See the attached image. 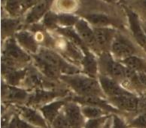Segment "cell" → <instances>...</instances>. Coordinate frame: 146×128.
<instances>
[{
	"instance_id": "6da1fadb",
	"label": "cell",
	"mask_w": 146,
	"mask_h": 128,
	"mask_svg": "<svg viewBox=\"0 0 146 128\" xmlns=\"http://www.w3.org/2000/svg\"><path fill=\"white\" fill-rule=\"evenodd\" d=\"M60 78L80 96L102 97L104 95L100 83H98L94 78L90 76L72 74V75H61Z\"/></svg>"
},
{
	"instance_id": "7a4b0ae2",
	"label": "cell",
	"mask_w": 146,
	"mask_h": 128,
	"mask_svg": "<svg viewBox=\"0 0 146 128\" xmlns=\"http://www.w3.org/2000/svg\"><path fill=\"white\" fill-rule=\"evenodd\" d=\"M38 55L42 59H44L46 62H48L51 66H53L60 74L63 73L64 75H72V74L78 73V71H79L76 67L66 62L64 58H62L58 53L51 50V49H40Z\"/></svg>"
},
{
	"instance_id": "3957f363",
	"label": "cell",
	"mask_w": 146,
	"mask_h": 128,
	"mask_svg": "<svg viewBox=\"0 0 146 128\" xmlns=\"http://www.w3.org/2000/svg\"><path fill=\"white\" fill-rule=\"evenodd\" d=\"M99 65L108 77L116 81H124L126 67L121 63L115 61L107 52H104L99 58Z\"/></svg>"
},
{
	"instance_id": "277c9868",
	"label": "cell",
	"mask_w": 146,
	"mask_h": 128,
	"mask_svg": "<svg viewBox=\"0 0 146 128\" xmlns=\"http://www.w3.org/2000/svg\"><path fill=\"white\" fill-rule=\"evenodd\" d=\"M110 50L112 51L114 56L120 58L121 60L126 57L136 54V49L132 44V42H130L126 37H124L121 34H116Z\"/></svg>"
},
{
	"instance_id": "5b68a950",
	"label": "cell",
	"mask_w": 146,
	"mask_h": 128,
	"mask_svg": "<svg viewBox=\"0 0 146 128\" xmlns=\"http://www.w3.org/2000/svg\"><path fill=\"white\" fill-rule=\"evenodd\" d=\"M109 100L117 108L125 111H137L139 108V98L128 90H125L116 97L110 98Z\"/></svg>"
},
{
	"instance_id": "8992f818",
	"label": "cell",
	"mask_w": 146,
	"mask_h": 128,
	"mask_svg": "<svg viewBox=\"0 0 146 128\" xmlns=\"http://www.w3.org/2000/svg\"><path fill=\"white\" fill-rule=\"evenodd\" d=\"M67 92L63 90H54V89H35L31 95L28 96L27 104L28 105H39L45 103L56 97L64 96Z\"/></svg>"
},
{
	"instance_id": "52a82bcc",
	"label": "cell",
	"mask_w": 146,
	"mask_h": 128,
	"mask_svg": "<svg viewBox=\"0 0 146 128\" xmlns=\"http://www.w3.org/2000/svg\"><path fill=\"white\" fill-rule=\"evenodd\" d=\"M3 56L7 57L15 63H26L30 61V56L17 45L14 39H9L5 44Z\"/></svg>"
},
{
	"instance_id": "ba28073f",
	"label": "cell",
	"mask_w": 146,
	"mask_h": 128,
	"mask_svg": "<svg viewBox=\"0 0 146 128\" xmlns=\"http://www.w3.org/2000/svg\"><path fill=\"white\" fill-rule=\"evenodd\" d=\"M124 9H125V12H126V14H127L128 20H129L130 29H131L136 41H137L143 48L146 49V35H145V32H144L143 26H142V24L139 21L138 15L130 8L124 7Z\"/></svg>"
},
{
	"instance_id": "9c48e42d",
	"label": "cell",
	"mask_w": 146,
	"mask_h": 128,
	"mask_svg": "<svg viewBox=\"0 0 146 128\" xmlns=\"http://www.w3.org/2000/svg\"><path fill=\"white\" fill-rule=\"evenodd\" d=\"M94 33L97 46L99 48H101L104 52H107L109 49H111L112 42L116 36L115 29L110 27H95Z\"/></svg>"
},
{
	"instance_id": "30bf717a",
	"label": "cell",
	"mask_w": 146,
	"mask_h": 128,
	"mask_svg": "<svg viewBox=\"0 0 146 128\" xmlns=\"http://www.w3.org/2000/svg\"><path fill=\"white\" fill-rule=\"evenodd\" d=\"M24 80L30 87H33L35 89H48V88L54 87V84L47 81L42 76L41 72L36 70L35 68L27 69L26 77Z\"/></svg>"
},
{
	"instance_id": "8fae6325",
	"label": "cell",
	"mask_w": 146,
	"mask_h": 128,
	"mask_svg": "<svg viewBox=\"0 0 146 128\" xmlns=\"http://www.w3.org/2000/svg\"><path fill=\"white\" fill-rule=\"evenodd\" d=\"M87 22H88L87 20L79 19L75 25L76 31L80 35V37L82 38L83 42L86 44V46H89L91 48H95V47L98 46H97V42H96L94 29H92Z\"/></svg>"
},
{
	"instance_id": "7c38bea8",
	"label": "cell",
	"mask_w": 146,
	"mask_h": 128,
	"mask_svg": "<svg viewBox=\"0 0 146 128\" xmlns=\"http://www.w3.org/2000/svg\"><path fill=\"white\" fill-rule=\"evenodd\" d=\"M65 116L68 119L71 128H82L83 123V114L80 107L74 102H67L65 105Z\"/></svg>"
},
{
	"instance_id": "4fadbf2b",
	"label": "cell",
	"mask_w": 146,
	"mask_h": 128,
	"mask_svg": "<svg viewBox=\"0 0 146 128\" xmlns=\"http://www.w3.org/2000/svg\"><path fill=\"white\" fill-rule=\"evenodd\" d=\"M53 0H41L35 6L31 8L29 13L25 18V22L27 24H35L38 20L45 16L52 4Z\"/></svg>"
},
{
	"instance_id": "5bb4252c",
	"label": "cell",
	"mask_w": 146,
	"mask_h": 128,
	"mask_svg": "<svg viewBox=\"0 0 146 128\" xmlns=\"http://www.w3.org/2000/svg\"><path fill=\"white\" fill-rule=\"evenodd\" d=\"M99 83H100V85H101L104 94H105L109 99L110 98L116 97V96L120 95V94L125 91V89L122 88L121 86L118 84V82L116 81V80L112 79V78L108 77V76L100 75Z\"/></svg>"
},
{
	"instance_id": "9a60e30c",
	"label": "cell",
	"mask_w": 146,
	"mask_h": 128,
	"mask_svg": "<svg viewBox=\"0 0 146 128\" xmlns=\"http://www.w3.org/2000/svg\"><path fill=\"white\" fill-rule=\"evenodd\" d=\"M2 95L3 98L11 102H23L28 99V93L26 90L17 88L12 85H2Z\"/></svg>"
},
{
	"instance_id": "2e32d148",
	"label": "cell",
	"mask_w": 146,
	"mask_h": 128,
	"mask_svg": "<svg viewBox=\"0 0 146 128\" xmlns=\"http://www.w3.org/2000/svg\"><path fill=\"white\" fill-rule=\"evenodd\" d=\"M15 37H16L19 44L24 49H26L27 51L33 53V54H35L38 51L37 39L30 32H28V31H20V32H17L15 34Z\"/></svg>"
},
{
	"instance_id": "e0dca14e",
	"label": "cell",
	"mask_w": 146,
	"mask_h": 128,
	"mask_svg": "<svg viewBox=\"0 0 146 128\" xmlns=\"http://www.w3.org/2000/svg\"><path fill=\"white\" fill-rule=\"evenodd\" d=\"M73 100L75 102H77V103L82 104V105L98 106V107L104 109L105 111L113 112L115 114L118 112V110H116L114 107L110 106L104 100H102L101 97H98V96H79V97H73Z\"/></svg>"
},
{
	"instance_id": "ac0fdd59",
	"label": "cell",
	"mask_w": 146,
	"mask_h": 128,
	"mask_svg": "<svg viewBox=\"0 0 146 128\" xmlns=\"http://www.w3.org/2000/svg\"><path fill=\"white\" fill-rule=\"evenodd\" d=\"M33 61H34V64L37 67V69L43 75L46 76L47 78L52 80H57L58 78H60L61 74L53 66H51L48 62H46L44 59L41 58L39 55H34L33 56Z\"/></svg>"
},
{
	"instance_id": "d6986e66",
	"label": "cell",
	"mask_w": 146,
	"mask_h": 128,
	"mask_svg": "<svg viewBox=\"0 0 146 128\" xmlns=\"http://www.w3.org/2000/svg\"><path fill=\"white\" fill-rule=\"evenodd\" d=\"M82 52H83V58L81 60V64L83 66L84 72L88 76H90V77H96L98 69V63L96 61L95 57L87 48L82 50Z\"/></svg>"
},
{
	"instance_id": "ffe728a7",
	"label": "cell",
	"mask_w": 146,
	"mask_h": 128,
	"mask_svg": "<svg viewBox=\"0 0 146 128\" xmlns=\"http://www.w3.org/2000/svg\"><path fill=\"white\" fill-rule=\"evenodd\" d=\"M67 103L66 100H56L54 102H51L46 105L41 107V112H42L44 118L47 121L52 123L53 120L57 117L59 114V110L62 106H65Z\"/></svg>"
},
{
	"instance_id": "44dd1931",
	"label": "cell",
	"mask_w": 146,
	"mask_h": 128,
	"mask_svg": "<svg viewBox=\"0 0 146 128\" xmlns=\"http://www.w3.org/2000/svg\"><path fill=\"white\" fill-rule=\"evenodd\" d=\"M20 111L22 114L23 118L26 121H28L29 123H31L32 125L39 126L42 128H48V126L46 125L45 119L33 108L30 107H20Z\"/></svg>"
},
{
	"instance_id": "7402d4cb",
	"label": "cell",
	"mask_w": 146,
	"mask_h": 128,
	"mask_svg": "<svg viewBox=\"0 0 146 128\" xmlns=\"http://www.w3.org/2000/svg\"><path fill=\"white\" fill-rule=\"evenodd\" d=\"M121 63H123L124 66L134 70L135 72L146 74V60H144L141 57L136 56V55H132V56L126 57V58L122 59Z\"/></svg>"
},
{
	"instance_id": "603a6c76",
	"label": "cell",
	"mask_w": 146,
	"mask_h": 128,
	"mask_svg": "<svg viewBox=\"0 0 146 128\" xmlns=\"http://www.w3.org/2000/svg\"><path fill=\"white\" fill-rule=\"evenodd\" d=\"M84 18L96 27H107L109 25H115L113 19L103 14H88L85 15Z\"/></svg>"
},
{
	"instance_id": "cb8c5ba5",
	"label": "cell",
	"mask_w": 146,
	"mask_h": 128,
	"mask_svg": "<svg viewBox=\"0 0 146 128\" xmlns=\"http://www.w3.org/2000/svg\"><path fill=\"white\" fill-rule=\"evenodd\" d=\"M27 70H11V71L7 72L5 75H6V80L7 84L12 86H17L20 83L22 80L25 79L26 77Z\"/></svg>"
},
{
	"instance_id": "d4e9b609",
	"label": "cell",
	"mask_w": 146,
	"mask_h": 128,
	"mask_svg": "<svg viewBox=\"0 0 146 128\" xmlns=\"http://www.w3.org/2000/svg\"><path fill=\"white\" fill-rule=\"evenodd\" d=\"M24 0H6L5 8L10 16L16 17L19 13H22V5Z\"/></svg>"
},
{
	"instance_id": "484cf974",
	"label": "cell",
	"mask_w": 146,
	"mask_h": 128,
	"mask_svg": "<svg viewBox=\"0 0 146 128\" xmlns=\"http://www.w3.org/2000/svg\"><path fill=\"white\" fill-rule=\"evenodd\" d=\"M81 111L82 114L85 117L89 118V119L101 117L103 114H105V110L98 107V106H93V105H83V107L81 108Z\"/></svg>"
},
{
	"instance_id": "4316f807",
	"label": "cell",
	"mask_w": 146,
	"mask_h": 128,
	"mask_svg": "<svg viewBox=\"0 0 146 128\" xmlns=\"http://www.w3.org/2000/svg\"><path fill=\"white\" fill-rule=\"evenodd\" d=\"M20 21L19 19L15 18H7L2 20V32L3 34H11L17 30Z\"/></svg>"
},
{
	"instance_id": "83f0119b",
	"label": "cell",
	"mask_w": 146,
	"mask_h": 128,
	"mask_svg": "<svg viewBox=\"0 0 146 128\" xmlns=\"http://www.w3.org/2000/svg\"><path fill=\"white\" fill-rule=\"evenodd\" d=\"M78 20L79 19L72 14L63 13V14L58 15V24L61 25L62 27H71L73 25H76Z\"/></svg>"
},
{
	"instance_id": "f1b7e54d",
	"label": "cell",
	"mask_w": 146,
	"mask_h": 128,
	"mask_svg": "<svg viewBox=\"0 0 146 128\" xmlns=\"http://www.w3.org/2000/svg\"><path fill=\"white\" fill-rule=\"evenodd\" d=\"M57 24H58V15L48 11L43 17V26L48 29H56Z\"/></svg>"
},
{
	"instance_id": "f546056e",
	"label": "cell",
	"mask_w": 146,
	"mask_h": 128,
	"mask_svg": "<svg viewBox=\"0 0 146 128\" xmlns=\"http://www.w3.org/2000/svg\"><path fill=\"white\" fill-rule=\"evenodd\" d=\"M53 128H71V125L69 123L68 119L65 116V114H60L57 115V117L53 120L52 122Z\"/></svg>"
},
{
	"instance_id": "4dcf8cb0",
	"label": "cell",
	"mask_w": 146,
	"mask_h": 128,
	"mask_svg": "<svg viewBox=\"0 0 146 128\" xmlns=\"http://www.w3.org/2000/svg\"><path fill=\"white\" fill-rule=\"evenodd\" d=\"M106 120H107V117L105 116H101V117L98 118H93V119L88 120L87 122L84 125V128H100L101 125L105 124Z\"/></svg>"
},
{
	"instance_id": "1f68e13d",
	"label": "cell",
	"mask_w": 146,
	"mask_h": 128,
	"mask_svg": "<svg viewBox=\"0 0 146 128\" xmlns=\"http://www.w3.org/2000/svg\"><path fill=\"white\" fill-rule=\"evenodd\" d=\"M130 126L133 128H146V112H143L137 118H135L130 123Z\"/></svg>"
},
{
	"instance_id": "d6a6232c",
	"label": "cell",
	"mask_w": 146,
	"mask_h": 128,
	"mask_svg": "<svg viewBox=\"0 0 146 128\" xmlns=\"http://www.w3.org/2000/svg\"><path fill=\"white\" fill-rule=\"evenodd\" d=\"M112 128H129L125 124V122L118 116H113V123H112Z\"/></svg>"
},
{
	"instance_id": "836d02e7",
	"label": "cell",
	"mask_w": 146,
	"mask_h": 128,
	"mask_svg": "<svg viewBox=\"0 0 146 128\" xmlns=\"http://www.w3.org/2000/svg\"><path fill=\"white\" fill-rule=\"evenodd\" d=\"M60 6L62 9H73L74 1L73 0H60Z\"/></svg>"
},
{
	"instance_id": "e575fe53",
	"label": "cell",
	"mask_w": 146,
	"mask_h": 128,
	"mask_svg": "<svg viewBox=\"0 0 146 128\" xmlns=\"http://www.w3.org/2000/svg\"><path fill=\"white\" fill-rule=\"evenodd\" d=\"M16 122H17V128H35L33 127L31 123L25 122L24 120L20 119L18 116H16Z\"/></svg>"
},
{
	"instance_id": "d590c367",
	"label": "cell",
	"mask_w": 146,
	"mask_h": 128,
	"mask_svg": "<svg viewBox=\"0 0 146 128\" xmlns=\"http://www.w3.org/2000/svg\"><path fill=\"white\" fill-rule=\"evenodd\" d=\"M138 110L146 112V95L139 98V108H138Z\"/></svg>"
},
{
	"instance_id": "8d00e7d4",
	"label": "cell",
	"mask_w": 146,
	"mask_h": 128,
	"mask_svg": "<svg viewBox=\"0 0 146 128\" xmlns=\"http://www.w3.org/2000/svg\"><path fill=\"white\" fill-rule=\"evenodd\" d=\"M138 77H139L140 83H141L143 89H146V74L145 73H138Z\"/></svg>"
},
{
	"instance_id": "74e56055",
	"label": "cell",
	"mask_w": 146,
	"mask_h": 128,
	"mask_svg": "<svg viewBox=\"0 0 146 128\" xmlns=\"http://www.w3.org/2000/svg\"><path fill=\"white\" fill-rule=\"evenodd\" d=\"M3 128H17V122H16V116L12 118L9 124L7 123V127H3Z\"/></svg>"
},
{
	"instance_id": "f35d334b",
	"label": "cell",
	"mask_w": 146,
	"mask_h": 128,
	"mask_svg": "<svg viewBox=\"0 0 146 128\" xmlns=\"http://www.w3.org/2000/svg\"><path fill=\"white\" fill-rule=\"evenodd\" d=\"M138 5H139L140 8L146 11V0H140L139 3H138Z\"/></svg>"
},
{
	"instance_id": "ab89813d",
	"label": "cell",
	"mask_w": 146,
	"mask_h": 128,
	"mask_svg": "<svg viewBox=\"0 0 146 128\" xmlns=\"http://www.w3.org/2000/svg\"><path fill=\"white\" fill-rule=\"evenodd\" d=\"M103 128H111V122H110L109 120H107V121L105 122V124H104Z\"/></svg>"
},
{
	"instance_id": "60d3db41",
	"label": "cell",
	"mask_w": 146,
	"mask_h": 128,
	"mask_svg": "<svg viewBox=\"0 0 146 128\" xmlns=\"http://www.w3.org/2000/svg\"><path fill=\"white\" fill-rule=\"evenodd\" d=\"M142 26H143L144 32H145V35H146V22H144V23H143V25H142Z\"/></svg>"
},
{
	"instance_id": "b9f144b4",
	"label": "cell",
	"mask_w": 146,
	"mask_h": 128,
	"mask_svg": "<svg viewBox=\"0 0 146 128\" xmlns=\"http://www.w3.org/2000/svg\"><path fill=\"white\" fill-rule=\"evenodd\" d=\"M48 128H51V127H48Z\"/></svg>"
},
{
	"instance_id": "7bdbcfd3",
	"label": "cell",
	"mask_w": 146,
	"mask_h": 128,
	"mask_svg": "<svg viewBox=\"0 0 146 128\" xmlns=\"http://www.w3.org/2000/svg\"><path fill=\"white\" fill-rule=\"evenodd\" d=\"M107 1H109V0H107Z\"/></svg>"
}]
</instances>
